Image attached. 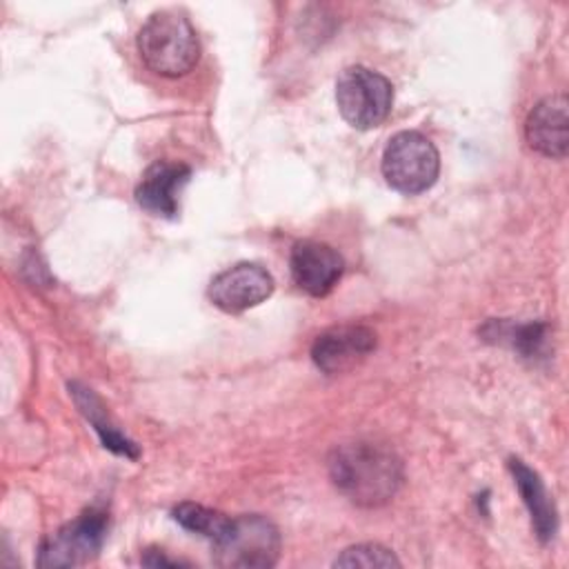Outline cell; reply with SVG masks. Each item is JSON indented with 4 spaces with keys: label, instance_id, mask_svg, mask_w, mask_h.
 I'll return each mask as SVG.
<instances>
[{
    "label": "cell",
    "instance_id": "cell-12",
    "mask_svg": "<svg viewBox=\"0 0 569 569\" xmlns=\"http://www.w3.org/2000/svg\"><path fill=\"white\" fill-rule=\"evenodd\" d=\"M509 471L531 513L536 536L540 538V542H549L558 529V513L540 476L531 467H527L520 458H509Z\"/></svg>",
    "mask_w": 569,
    "mask_h": 569
},
{
    "label": "cell",
    "instance_id": "cell-3",
    "mask_svg": "<svg viewBox=\"0 0 569 569\" xmlns=\"http://www.w3.org/2000/svg\"><path fill=\"white\" fill-rule=\"evenodd\" d=\"M211 545L213 560L220 567L267 569L278 562L280 531L269 518L260 513H244L231 518Z\"/></svg>",
    "mask_w": 569,
    "mask_h": 569
},
{
    "label": "cell",
    "instance_id": "cell-10",
    "mask_svg": "<svg viewBox=\"0 0 569 569\" xmlns=\"http://www.w3.org/2000/svg\"><path fill=\"white\" fill-rule=\"evenodd\" d=\"M191 167L176 160H156L136 187V202L151 216L176 218L180 189L189 182Z\"/></svg>",
    "mask_w": 569,
    "mask_h": 569
},
{
    "label": "cell",
    "instance_id": "cell-17",
    "mask_svg": "<svg viewBox=\"0 0 569 569\" xmlns=\"http://www.w3.org/2000/svg\"><path fill=\"white\" fill-rule=\"evenodd\" d=\"M142 565H149V567H176V565H182V562L162 556L158 549H147V553L142 558Z\"/></svg>",
    "mask_w": 569,
    "mask_h": 569
},
{
    "label": "cell",
    "instance_id": "cell-14",
    "mask_svg": "<svg viewBox=\"0 0 569 569\" xmlns=\"http://www.w3.org/2000/svg\"><path fill=\"white\" fill-rule=\"evenodd\" d=\"M173 520L184 527L187 531L200 533L209 540L218 538L222 533V529L229 525V516H224L222 511L196 505V502H180L173 511Z\"/></svg>",
    "mask_w": 569,
    "mask_h": 569
},
{
    "label": "cell",
    "instance_id": "cell-16",
    "mask_svg": "<svg viewBox=\"0 0 569 569\" xmlns=\"http://www.w3.org/2000/svg\"><path fill=\"white\" fill-rule=\"evenodd\" d=\"M333 567H400V560L393 556L391 549L376 545V542H365L345 549L336 560Z\"/></svg>",
    "mask_w": 569,
    "mask_h": 569
},
{
    "label": "cell",
    "instance_id": "cell-15",
    "mask_svg": "<svg viewBox=\"0 0 569 569\" xmlns=\"http://www.w3.org/2000/svg\"><path fill=\"white\" fill-rule=\"evenodd\" d=\"M491 327H496V333H491L489 338L498 336L502 340H509L513 345V349H518L527 358L538 356L547 340V325H540V322H529V325H518V327L491 322Z\"/></svg>",
    "mask_w": 569,
    "mask_h": 569
},
{
    "label": "cell",
    "instance_id": "cell-2",
    "mask_svg": "<svg viewBox=\"0 0 569 569\" xmlns=\"http://www.w3.org/2000/svg\"><path fill=\"white\" fill-rule=\"evenodd\" d=\"M136 44L142 62L164 78H180L189 73L200 58L196 29L173 9L151 13L138 31Z\"/></svg>",
    "mask_w": 569,
    "mask_h": 569
},
{
    "label": "cell",
    "instance_id": "cell-5",
    "mask_svg": "<svg viewBox=\"0 0 569 569\" xmlns=\"http://www.w3.org/2000/svg\"><path fill=\"white\" fill-rule=\"evenodd\" d=\"M336 104L353 129L382 124L393 104V84L378 71L351 64L336 80Z\"/></svg>",
    "mask_w": 569,
    "mask_h": 569
},
{
    "label": "cell",
    "instance_id": "cell-4",
    "mask_svg": "<svg viewBox=\"0 0 569 569\" xmlns=\"http://www.w3.org/2000/svg\"><path fill=\"white\" fill-rule=\"evenodd\" d=\"M440 173V153L420 131L396 133L382 153V176L391 189L416 196L433 187Z\"/></svg>",
    "mask_w": 569,
    "mask_h": 569
},
{
    "label": "cell",
    "instance_id": "cell-6",
    "mask_svg": "<svg viewBox=\"0 0 569 569\" xmlns=\"http://www.w3.org/2000/svg\"><path fill=\"white\" fill-rule=\"evenodd\" d=\"M109 518L104 511L91 507L76 520L62 525L51 533L38 553L40 567H73L91 560L107 538Z\"/></svg>",
    "mask_w": 569,
    "mask_h": 569
},
{
    "label": "cell",
    "instance_id": "cell-13",
    "mask_svg": "<svg viewBox=\"0 0 569 569\" xmlns=\"http://www.w3.org/2000/svg\"><path fill=\"white\" fill-rule=\"evenodd\" d=\"M69 389H71L73 400H76V405L80 407V411L87 416V420H89V422L93 425V429L98 431L102 445H104L109 451H113V453H120V456H127V458H138V447H136L131 440H127V438L109 422L100 398H98L91 389H87V387H82V385H78V382L69 385Z\"/></svg>",
    "mask_w": 569,
    "mask_h": 569
},
{
    "label": "cell",
    "instance_id": "cell-7",
    "mask_svg": "<svg viewBox=\"0 0 569 569\" xmlns=\"http://www.w3.org/2000/svg\"><path fill=\"white\" fill-rule=\"evenodd\" d=\"M276 289L271 273L256 262H238L220 271L209 284V300L227 311L240 313L264 302Z\"/></svg>",
    "mask_w": 569,
    "mask_h": 569
},
{
    "label": "cell",
    "instance_id": "cell-1",
    "mask_svg": "<svg viewBox=\"0 0 569 569\" xmlns=\"http://www.w3.org/2000/svg\"><path fill=\"white\" fill-rule=\"evenodd\" d=\"M329 476L351 502L360 507H380L400 489L402 462L389 447L358 440L331 451Z\"/></svg>",
    "mask_w": 569,
    "mask_h": 569
},
{
    "label": "cell",
    "instance_id": "cell-8",
    "mask_svg": "<svg viewBox=\"0 0 569 569\" xmlns=\"http://www.w3.org/2000/svg\"><path fill=\"white\" fill-rule=\"evenodd\" d=\"M376 349V333L365 325H336L311 345L313 365L327 376L358 367Z\"/></svg>",
    "mask_w": 569,
    "mask_h": 569
},
{
    "label": "cell",
    "instance_id": "cell-11",
    "mask_svg": "<svg viewBox=\"0 0 569 569\" xmlns=\"http://www.w3.org/2000/svg\"><path fill=\"white\" fill-rule=\"evenodd\" d=\"M525 138L547 158H565L569 142V102L565 93L542 98L527 116Z\"/></svg>",
    "mask_w": 569,
    "mask_h": 569
},
{
    "label": "cell",
    "instance_id": "cell-9",
    "mask_svg": "<svg viewBox=\"0 0 569 569\" xmlns=\"http://www.w3.org/2000/svg\"><path fill=\"white\" fill-rule=\"evenodd\" d=\"M289 269H291L293 282L305 293L313 298H322L342 278L345 260L333 247L325 242L302 240V242H296L291 249Z\"/></svg>",
    "mask_w": 569,
    "mask_h": 569
}]
</instances>
